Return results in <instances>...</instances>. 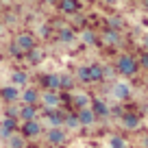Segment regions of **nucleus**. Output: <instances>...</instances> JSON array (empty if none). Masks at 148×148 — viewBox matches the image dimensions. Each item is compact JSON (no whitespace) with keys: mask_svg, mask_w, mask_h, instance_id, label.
<instances>
[{"mask_svg":"<svg viewBox=\"0 0 148 148\" xmlns=\"http://www.w3.org/2000/svg\"><path fill=\"white\" fill-rule=\"evenodd\" d=\"M137 70H139V63H137L135 57H131V55L118 57V61H116V72L118 74H122V76H135Z\"/></svg>","mask_w":148,"mask_h":148,"instance_id":"obj_1","label":"nucleus"},{"mask_svg":"<svg viewBox=\"0 0 148 148\" xmlns=\"http://www.w3.org/2000/svg\"><path fill=\"white\" fill-rule=\"evenodd\" d=\"M42 122L39 120H28V122H22V131L20 133L24 135L26 139H33V137H37V135H42Z\"/></svg>","mask_w":148,"mask_h":148,"instance_id":"obj_2","label":"nucleus"},{"mask_svg":"<svg viewBox=\"0 0 148 148\" xmlns=\"http://www.w3.org/2000/svg\"><path fill=\"white\" fill-rule=\"evenodd\" d=\"M120 124L124 126L126 131H137L139 126H142V118H139L137 113L126 111V113H122V116H120Z\"/></svg>","mask_w":148,"mask_h":148,"instance_id":"obj_3","label":"nucleus"},{"mask_svg":"<svg viewBox=\"0 0 148 148\" xmlns=\"http://www.w3.org/2000/svg\"><path fill=\"white\" fill-rule=\"evenodd\" d=\"M46 142L50 146H63L68 142V135H65L63 129H48L46 131Z\"/></svg>","mask_w":148,"mask_h":148,"instance_id":"obj_4","label":"nucleus"},{"mask_svg":"<svg viewBox=\"0 0 148 148\" xmlns=\"http://www.w3.org/2000/svg\"><path fill=\"white\" fill-rule=\"evenodd\" d=\"M39 100H42L44 109H59V105H61V96L57 92H48V89L39 96Z\"/></svg>","mask_w":148,"mask_h":148,"instance_id":"obj_5","label":"nucleus"},{"mask_svg":"<svg viewBox=\"0 0 148 148\" xmlns=\"http://www.w3.org/2000/svg\"><path fill=\"white\" fill-rule=\"evenodd\" d=\"M15 46L22 52H28L31 48H35V35H31V33H20V35L15 37Z\"/></svg>","mask_w":148,"mask_h":148,"instance_id":"obj_6","label":"nucleus"},{"mask_svg":"<svg viewBox=\"0 0 148 148\" xmlns=\"http://www.w3.org/2000/svg\"><path fill=\"white\" fill-rule=\"evenodd\" d=\"M76 118H79L81 126H92L94 122L98 120L96 113L92 111V107H83V109H76Z\"/></svg>","mask_w":148,"mask_h":148,"instance_id":"obj_7","label":"nucleus"},{"mask_svg":"<svg viewBox=\"0 0 148 148\" xmlns=\"http://www.w3.org/2000/svg\"><path fill=\"white\" fill-rule=\"evenodd\" d=\"M89 107H92V111L96 113V118H109L111 116V109L107 107L105 100H100V98H94V100L89 102Z\"/></svg>","mask_w":148,"mask_h":148,"instance_id":"obj_8","label":"nucleus"},{"mask_svg":"<svg viewBox=\"0 0 148 148\" xmlns=\"http://www.w3.org/2000/svg\"><path fill=\"white\" fill-rule=\"evenodd\" d=\"M113 96H116L118 100H129L131 98V85L124 83V81H118V83L113 85Z\"/></svg>","mask_w":148,"mask_h":148,"instance_id":"obj_9","label":"nucleus"},{"mask_svg":"<svg viewBox=\"0 0 148 148\" xmlns=\"http://www.w3.org/2000/svg\"><path fill=\"white\" fill-rule=\"evenodd\" d=\"M57 5H59V9L63 11V13H68V15L81 11V0H59Z\"/></svg>","mask_w":148,"mask_h":148,"instance_id":"obj_10","label":"nucleus"},{"mask_svg":"<svg viewBox=\"0 0 148 148\" xmlns=\"http://www.w3.org/2000/svg\"><path fill=\"white\" fill-rule=\"evenodd\" d=\"M15 129H18V120L15 118H5L2 124H0V137L7 139L11 133H15Z\"/></svg>","mask_w":148,"mask_h":148,"instance_id":"obj_11","label":"nucleus"},{"mask_svg":"<svg viewBox=\"0 0 148 148\" xmlns=\"http://www.w3.org/2000/svg\"><path fill=\"white\" fill-rule=\"evenodd\" d=\"M18 118L22 122L37 120V105H24V107H20V116Z\"/></svg>","mask_w":148,"mask_h":148,"instance_id":"obj_12","label":"nucleus"},{"mask_svg":"<svg viewBox=\"0 0 148 148\" xmlns=\"http://www.w3.org/2000/svg\"><path fill=\"white\" fill-rule=\"evenodd\" d=\"M42 85L48 89V92H59L61 85H59V74H46L42 79Z\"/></svg>","mask_w":148,"mask_h":148,"instance_id":"obj_13","label":"nucleus"},{"mask_svg":"<svg viewBox=\"0 0 148 148\" xmlns=\"http://www.w3.org/2000/svg\"><path fill=\"white\" fill-rule=\"evenodd\" d=\"M0 96H2V100H7V102H15L20 98V89L15 87V85H7V87L0 89Z\"/></svg>","mask_w":148,"mask_h":148,"instance_id":"obj_14","label":"nucleus"},{"mask_svg":"<svg viewBox=\"0 0 148 148\" xmlns=\"http://www.w3.org/2000/svg\"><path fill=\"white\" fill-rule=\"evenodd\" d=\"M102 42H105L107 46H118V44H120V33L113 31V28H107V31L102 33Z\"/></svg>","mask_w":148,"mask_h":148,"instance_id":"obj_15","label":"nucleus"},{"mask_svg":"<svg viewBox=\"0 0 148 148\" xmlns=\"http://www.w3.org/2000/svg\"><path fill=\"white\" fill-rule=\"evenodd\" d=\"M20 98H22L24 105H37L39 102V94H37V89H24L22 94H20Z\"/></svg>","mask_w":148,"mask_h":148,"instance_id":"obj_16","label":"nucleus"},{"mask_svg":"<svg viewBox=\"0 0 148 148\" xmlns=\"http://www.w3.org/2000/svg\"><path fill=\"white\" fill-rule=\"evenodd\" d=\"M7 142H9L11 148H24V146H26V137H24L22 133H18V131L11 133L9 137H7Z\"/></svg>","mask_w":148,"mask_h":148,"instance_id":"obj_17","label":"nucleus"},{"mask_svg":"<svg viewBox=\"0 0 148 148\" xmlns=\"http://www.w3.org/2000/svg\"><path fill=\"white\" fill-rule=\"evenodd\" d=\"M87 68H89V81H92V83H100V81H105V76H102V65L92 63V65H87Z\"/></svg>","mask_w":148,"mask_h":148,"instance_id":"obj_18","label":"nucleus"},{"mask_svg":"<svg viewBox=\"0 0 148 148\" xmlns=\"http://www.w3.org/2000/svg\"><path fill=\"white\" fill-rule=\"evenodd\" d=\"M28 83V74L22 72V70H15L13 74H11V85H15V87H20V85H26Z\"/></svg>","mask_w":148,"mask_h":148,"instance_id":"obj_19","label":"nucleus"},{"mask_svg":"<svg viewBox=\"0 0 148 148\" xmlns=\"http://www.w3.org/2000/svg\"><path fill=\"white\" fill-rule=\"evenodd\" d=\"M63 126H65V129H70V131L81 129V122H79V118H76V113H65V118H63Z\"/></svg>","mask_w":148,"mask_h":148,"instance_id":"obj_20","label":"nucleus"},{"mask_svg":"<svg viewBox=\"0 0 148 148\" xmlns=\"http://www.w3.org/2000/svg\"><path fill=\"white\" fill-rule=\"evenodd\" d=\"M72 102H74V107H76V109H83V107H89V96L87 94H74L72 96Z\"/></svg>","mask_w":148,"mask_h":148,"instance_id":"obj_21","label":"nucleus"},{"mask_svg":"<svg viewBox=\"0 0 148 148\" xmlns=\"http://www.w3.org/2000/svg\"><path fill=\"white\" fill-rule=\"evenodd\" d=\"M59 39H61L63 44H72L74 39H76V35H74V31H72L70 26H63V28L59 31Z\"/></svg>","mask_w":148,"mask_h":148,"instance_id":"obj_22","label":"nucleus"},{"mask_svg":"<svg viewBox=\"0 0 148 148\" xmlns=\"http://www.w3.org/2000/svg\"><path fill=\"white\" fill-rule=\"evenodd\" d=\"M81 39H83V44H87V46H94V44L98 42V37H96V33H94L92 28H85V31L81 33Z\"/></svg>","mask_w":148,"mask_h":148,"instance_id":"obj_23","label":"nucleus"},{"mask_svg":"<svg viewBox=\"0 0 148 148\" xmlns=\"http://www.w3.org/2000/svg\"><path fill=\"white\" fill-rule=\"evenodd\" d=\"M26 59H28V63H39V61L44 59V52L35 46V48H31V50L26 52Z\"/></svg>","mask_w":148,"mask_h":148,"instance_id":"obj_24","label":"nucleus"},{"mask_svg":"<svg viewBox=\"0 0 148 148\" xmlns=\"http://www.w3.org/2000/svg\"><path fill=\"white\" fill-rule=\"evenodd\" d=\"M59 85H61V89L70 92V89H74V79L70 74H59Z\"/></svg>","mask_w":148,"mask_h":148,"instance_id":"obj_25","label":"nucleus"},{"mask_svg":"<svg viewBox=\"0 0 148 148\" xmlns=\"http://www.w3.org/2000/svg\"><path fill=\"white\" fill-rule=\"evenodd\" d=\"M76 81H81V83H92V81H89V68L87 65H81V68L76 70Z\"/></svg>","mask_w":148,"mask_h":148,"instance_id":"obj_26","label":"nucleus"},{"mask_svg":"<svg viewBox=\"0 0 148 148\" xmlns=\"http://www.w3.org/2000/svg\"><path fill=\"white\" fill-rule=\"evenodd\" d=\"M111 148H126L124 137H120V135H113V137H111Z\"/></svg>","mask_w":148,"mask_h":148,"instance_id":"obj_27","label":"nucleus"},{"mask_svg":"<svg viewBox=\"0 0 148 148\" xmlns=\"http://www.w3.org/2000/svg\"><path fill=\"white\" fill-rule=\"evenodd\" d=\"M109 22V28H113V31H120L122 26H124V22H122V18H109L107 20Z\"/></svg>","mask_w":148,"mask_h":148,"instance_id":"obj_28","label":"nucleus"},{"mask_svg":"<svg viewBox=\"0 0 148 148\" xmlns=\"http://www.w3.org/2000/svg\"><path fill=\"white\" fill-rule=\"evenodd\" d=\"M102 76H105V79H113V76H116V68H111V65L102 68Z\"/></svg>","mask_w":148,"mask_h":148,"instance_id":"obj_29","label":"nucleus"},{"mask_svg":"<svg viewBox=\"0 0 148 148\" xmlns=\"http://www.w3.org/2000/svg\"><path fill=\"white\" fill-rule=\"evenodd\" d=\"M137 63L142 65L144 70H148V50L146 52H142V55H139V59H137Z\"/></svg>","mask_w":148,"mask_h":148,"instance_id":"obj_30","label":"nucleus"},{"mask_svg":"<svg viewBox=\"0 0 148 148\" xmlns=\"http://www.w3.org/2000/svg\"><path fill=\"white\" fill-rule=\"evenodd\" d=\"M20 116V107H9V109H7V118H18Z\"/></svg>","mask_w":148,"mask_h":148,"instance_id":"obj_31","label":"nucleus"},{"mask_svg":"<svg viewBox=\"0 0 148 148\" xmlns=\"http://www.w3.org/2000/svg\"><path fill=\"white\" fill-rule=\"evenodd\" d=\"M9 52H11L13 57H20V55H22V50H20V48L15 46V44H13V46H9Z\"/></svg>","mask_w":148,"mask_h":148,"instance_id":"obj_32","label":"nucleus"},{"mask_svg":"<svg viewBox=\"0 0 148 148\" xmlns=\"http://www.w3.org/2000/svg\"><path fill=\"white\" fill-rule=\"evenodd\" d=\"M139 146H142V148H148V133L142 135V139H139Z\"/></svg>","mask_w":148,"mask_h":148,"instance_id":"obj_33","label":"nucleus"},{"mask_svg":"<svg viewBox=\"0 0 148 148\" xmlns=\"http://www.w3.org/2000/svg\"><path fill=\"white\" fill-rule=\"evenodd\" d=\"M39 33H42V35H48V33H50V28H48V26H42V31H39Z\"/></svg>","mask_w":148,"mask_h":148,"instance_id":"obj_34","label":"nucleus"},{"mask_svg":"<svg viewBox=\"0 0 148 148\" xmlns=\"http://www.w3.org/2000/svg\"><path fill=\"white\" fill-rule=\"evenodd\" d=\"M105 2H107V5H116L118 0H105Z\"/></svg>","mask_w":148,"mask_h":148,"instance_id":"obj_35","label":"nucleus"},{"mask_svg":"<svg viewBox=\"0 0 148 148\" xmlns=\"http://www.w3.org/2000/svg\"><path fill=\"white\" fill-rule=\"evenodd\" d=\"M48 5H57V2H59V0H46Z\"/></svg>","mask_w":148,"mask_h":148,"instance_id":"obj_36","label":"nucleus"},{"mask_svg":"<svg viewBox=\"0 0 148 148\" xmlns=\"http://www.w3.org/2000/svg\"><path fill=\"white\" fill-rule=\"evenodd\" d=\"M144 7H146V11H148V0H144Z\"/></svg>","mask_w":148,"mask_h":148,"instance_id":"obj_37","label":"nucleus"},{"mask_svg":"<svg viewBox=\"0 0 148 148\" xmlns=\"http://www.w3.org/2000/svg\"><path fill=\"white\" fill-rule=\"evenodd\" d=\"M144 44H146V48H148V37H146V39H144Z\"/></svg>","mask_w":148,"mask_h":148,"instance_id":"obj_38","label":"nucleus"},{"mask_svg":"<svg viewBox=\"0 0 148 148\" xmlns=\"http://www.w3.org/2000/svg\"><path fill=\"white\" fill-rule=\"evenodd\" d=\"M0 33H2V24H0Z\"/></svg>","mask_w":148,"mask_h":148,"instance_id":"obj_39","label":"nucleus"}]
</instances>
